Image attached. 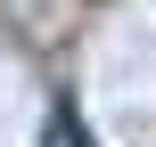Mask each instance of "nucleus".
<instances>
[{"mask_svg": "<svg viewBox=\"0 0 156 147\" xmlns=\"http://www.w3.org/2000/svg\"><path fill=\"white\" fill-rule=\"evenodd\" d=\"M49 147H90V139H82V115H74L66 98L49 106Z\"/></svg>", "mask_w": 156, "mask_h": 147, "instance_id": "obj_1", "label": "nucleus"}]
</instances>
